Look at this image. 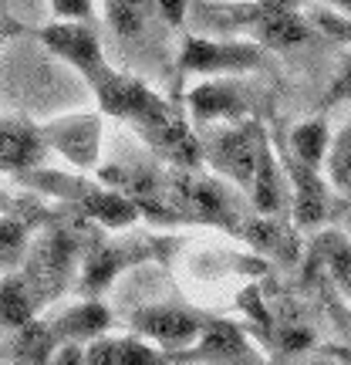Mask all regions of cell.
<instances>
[{"label": "cell", "instance_id": "obj_7", "mask_svg": "<svg viewBox=\"0 0 351 365\" xmlns=\"http://www.w3.org/2000/svg\"><path fill=\"white\" fill-rule=\"evenodd\" d=\"M284 176L290 182V213L300 230H318L325 227L328 213H331V182L321 176L318 166L300 163L298 156L284 153Z\"/></svg>", "mask_w": 351, "mask_h": 365}, {"label": "cell", "instance_id": "obj_17", "mask_svg": "<svg viewBox=\"0 0 351 365\" xmlns=\"http://www.w3.org/2000/svg\"><path fill=\"white\" fill-rule=\"evenodd\" d=\"M250 38L261 41L267 51H284V48L308 44V41L314 38V27H311V21H304L300 11H267V7H263L261 21H257Z\"/></svg>", "mask_w": 351, "mask_h": 365}, {"label": "cell", "instance_id": "obj_12", "mask_svg": "<svg viewBox=\"0 0 351 365\" xmlns=\"http://www.w3.org/2000/svg\"><path fill=\"white\" fill-rule=\"evenodd\" d=\"M182 359H203V362H250L257 359L250 349L243 328L234 322H203L199 339L182 352Z\"/></svg>", "mask_w": 351, "mask_h": 365}, {"label": "cell", "instance_id": "obj_5", "mask_svg": "<svg viewBox=\"0 0 351 365\" xmlns=\"http://www.w3.org/2000/svg\"><path fill=\"white\" fill-rule=\"evenodd\" d=\"M91 91H95L98 108H102L105 115L132 122L135 129L145 125V122L166 105V98L156 95L145 81L132 78V75H125V71H115V68H108L98 81H91Z\"/></svg>", "mask_w": 351, "mask_h": 365}, {"label": "cell", "instance_id": "obj_26", "mask_svg": "<svg viewBox=\"0 0 351 365\" xmlns=\"http://www.w3.org/2000/svg\"><path fill=\"white\" fill-rule=\"evenodd\" d=\"M24 31H27V27H24V24H17L11 14H7V7L0 4V48H4V44H7L11 38H21Z\"/></svg>", "mask_w": 351, "mask_h": 365}, {"label": "cell", "instance_id": "obj_8", "mask_svg": "<svg viewBox=\"0 0 351 365\" xmlns=\"http://www.w3.org/2000/svg\"><path fill=\"white\" fill-rule=\"evenodd\" d=\"M203 322L206 318L186 312V308L149 304V308H139V312L132 314V331L149 339L152 345H159L162 352H179V349H189L199 339Z\"/></svg>", "mask_w": 351, "mask_h": 365}, {"label": "cell", "instance_id": "obj_28", "mask_svg": "<svg viewBox=\"0 0 351 365\" xmlns=\"http://www.w3.org/2000/svg\"><path fill=\"white\" fill-rule=\"evenodd\" d=\"M17 207V200H14L7 190H0V213H7V210H14Z\"/></svg>", "mask_w": 351, "mask_h": 365}, {"label": "cell", "instance_id": "obj_16", "mask_svg": "<svg viewBox=\"0 0 351 365\" xmlns=\"http://www.w3.org/2000/svg\"><path fill=\"white\" fill-rule=\"evenodd\" d=\"M51 325L61 341H81V345H88V341H95L98 335H105L112 328V312L98 298H81L78 304H71V308H65V312L58 314Z\"/></svg>", "mask_w": 351, "mask_h": 365}, {"label": "cell", "instance_id": "obj_3", "mask_svg": "<svg viewBox=\"0 0 351 365\" xmlns=\"http://www.w3.org/2000/svg\"><path fill=\"white\" fill-rule=\"evenodd\" d=\"M186 112L196 129L240 122L257 112V91L240 75H209L186 91Z\"/></svg>", "mask_w": 351, "mask_h": 365}, {"label": "cell", "instance_id": "obj_22", "mask_svg": "<svg viewBox=\"0 0 351 365\" xmlns=\"http://www.w3.org/2000/svg\"><path fill=\"white\" fill-rule=\"evenodd\" d=\"M31 250V223L14 210L0 213V271H17Z\"/></svg>", "mask_w": 351, "mask_h": 365}, {"label": "cell", "instance_id": "obj_27", "mask_svg": "<svg viewBox=\"0 0 351 365\" xmlns=\"http://www.w3.org/2000/svg\"><path fill=\"white\" fill-rule=\"evenodd\" d=\"M318 4H325V7H331V11L348 14V17H351V0H318Z\"/></svg>", "mask_w": 351, "mask_h": 365}, {"label": "cell", "instance_id": "obj_2", "mask_svg": "<svg viewBox=\"0 0 351 365\" xmlns=\"http://www.w3.org/2000/svg\"><path fill=\"white\" fill-rule=\"evenodd\" d=\"M203 163H209L213 170L226 176L230 182L250 190L253 180V166L261 156V145L267 139V129L257 115L240 118V122H223V125H209L203 129Z\"/></svg>", "mask_w": 351, "mask_h": 365}, {"label": "cell", "instance_id": "obj_1", "mask_svg": "<svg viewBox=\"0 0 351 365\" xmlns=\"http://www.w3.org/2000/svg\"><path fill=\"white\" fill-rule=\"evenodd\" d=\"M267 48L243 34H189L182 38L176 68L182 75H250L263 68Z\"/></svg>", "mask_w": 351, "mask_h": 365}, {"label": "cell", "instance_id": "obj_23", "mask_svg": "<svg viewBox=\"0 0 351 365\" xmlns=\"http://www.w3.org/2000/svg\"><path fill=\"white\" fill-rule=\"evenodd\" d=\"M325 173H328V182L331 190H338L341 196L351 200V118L348 125L331 135V149H328V159H325Z\"/></svg>", "mask_w": 351, "mask_h": 365}, {"label": "cell", "instance_id": "obj_11", "mask_svg": "<svg viewBox=\"0 0 351 365\" xmlns=\"http://www.w3.org/2000/svg\"><path fill=\"white\" fill-rule=\"evenodd\" d=\"M44 153H48V139L41 125L17 115L0 118V173L21 180L24 173L38 170L44 163Z\"/></svg>", "mask_w": 351, "mask_h": 365}, {"label": "cell", "instance_id": "obj_18", "mask_svg": "<svg viewBox=\"0 0 351 365\" xmlns=\"http://www.w3.org/2000/svg\"><path fill=\"white\" fill-rule=\"evenodd\" d=\"M328 149H331V125H328V112H318V115L298 122L294 129L287 132V153L298 156L300 163L308 166H325Z\"/></svg>", "mask_w": 351, "mask_h": 365}, {"label": "cell", "instance_id": "obj_9", "mask_svg": "<svg viewBox=\"0 0 351 365\" xmlns=\"http://www.w3.org/2000/svg\"><path fill=\"white\" fill-rule=\"evenodd\" d=\"M24 264H31V271H24L31 277V284L38 287L41 301H48L51 294H61V287L68 284V277L78 264V244L75 237L65 230H54L41 240L38 247L27 250Z\"/></svg>", "mask_w": 351, "mask_h": 365}, {"label": "cell", "instance_id": "obj_25", "mask_svg": "<svg viewBox=\"0 0 351 365\" xmlns=\"http://www.w3.org/2000/svg\"><path fill=\"white\" fill-rule=\"evenodd\" d=\"M98 0H51L54 21H91Z\"/></svg>", "mask_w": 351, "mask_h": 365}, {"label": "cell", "instance_id": "obj_14", "mask_svg": "<svg viewBox=\"0 0 351 365\" xmlns=\"http://www.w3.org/2000/svg\"><path fill=\"white\" fill-rule=\"evenodd\" d=\"M284 163H277V153L271 145V135L263 139L261 156H257V166H253V180H250V200H253V210L263 213V217H277L284 210Z\"/></svg>", "mask_w": 351, "mask_h": 365}, {"label": "cell", "instance_id": "obj_13", "mask_svg": "<svg viewBox=\"0 0 351 365\" xmlns=\"http://www.w3.org/2000/svg\"><path fill=\"white\" fill-rule=\"evenodd\" d=\"M169 355L159 352L156 345L142 335H98L95 341L85 345V362L88 365H156L166 362Z\"/></svg>", "mask_w": 351, "mask_h": 365}, {"label": "cell", "instance_id": "obj_6", "mask_svg": "<svg viewBox=\"0 0 351 365\" xmlns=\"http://www.w3.org/2000/svg\"><path fill=\"white\" fill-rule=\"evenodd\" d=\"M44 129L48 149H58L61 156L78 166V170H95L102 159V118L88 112H71V115L51 118Z\"/></svg>", "mask_w": 351, "mask_h": 365}, {"label": "cell", "instance_id": "obj_24", "mask_svg": "<svg viewBox=\"0 0 351 365\" xmlns=\"http://www.w3.org/2000/svg\"><path fill=\"white\" fill-rule=\"evenodd\" d=\"M341 102H351V51L345 54L338 75H335V78H331V85H328L321 108L328 112V108H335V105H341Z\"/></svg>", "mask_w": 351, "mask_h": 365}, {"label": "cell", "instance_id": "obj_4", "mask_svg": "<svg viewBox=\"0 0 351 365\" xmlns=\"http://www.w3.org/2000/svg\"><path fill=\"white\" fill-rule=\"evenodd\" d=\"M34 38L54 54L61 58L65 65H71L81 78L98 81L108 71V61H105L102 41H98V31L91 27V21H51L48 27H38Z\"/></svg>", "mask_w": 351, "mask_h": 365}, {"label": "cell", "instance_id": "obj_19", "mask_svg": "<svg viewBox=\"0 0 351 365\" xmlns=\"http://www.w3.org/2000/svg\"><path fill=\"white\" fill-rule=\"evenodd\" d=\"M314 261L325 264L331 284L351 304V240L338 230H321L314 240Z\"/></svg>", "mask_w": 351, "mask_h": 365}, {"label": "cell", "instance_id": "obj_20", "mask_svg": "<svg viewBox=\"0 0 351 365\" xmlns=\"http://www.w3.org/2000/svg\"><path fill=\"white\" fill-rule=\"evenodd\" d=\"M58 345H61V339H58L51 322L31 318L27 325H21L14 331V355L24 359V362H51Z\"/></svg>", "mask_w": 351, "mask_h": 365}, {"label": "cell", "instance_id": "obj_15", "mask_svg": "<svg viewBox=\"0 0 351 365\" xmlns=\"http://www.w3.org/2000/svg\"><path fill=\"white\" fill-rule=\"evenodd\" d=\"M44 304L38 287L31 284L24 271H7L0 277V328L17 331L31 318H38V308Z\"/></svg>", "mask_w": 351, "mask_h": 365}, {"label": "cell", "instance_id": "obj_10", "mask_svg": "<svg viewBox=\"0 0 351 365\" xmlns=\"http://www.w3.org/2000/svg\"><path fill=\"white\" fill-rule=\"evenodd\" d=\"M152 257L149 244H95V247L81 257V274H78V291L85 298H98L105 287L115 281L122 271H129L132 264Z\"/></svg>", "mask_w": 351, "mask_h": 365}, {"label": "cell", "instance_id": "obj_21", "mask_svg": "<svg viewBox=\"0 0 351 365\" xmlns=\"http://www.w3.org/2000/svg\"><path fill=\"white\" fill-rule=\"evenodd\" d=\"M105 21L118 38H139L149 24V17L159 11L156 0H102Z\"/></svg>", "mask_w": 351, "mask_h": 365}]
</instances>
